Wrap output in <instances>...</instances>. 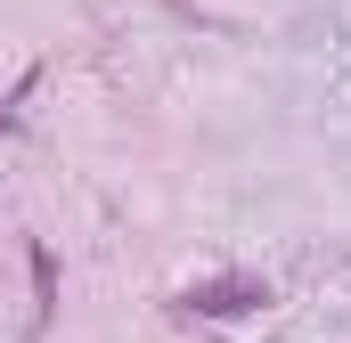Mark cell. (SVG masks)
<instances>
[{"mask_svg": "<svg viewBox=\"0 0 351 343\" xmlns=\"http://www.w3.org/2000/svg\"><path fill=\"white\" fill-rule=\"evenodd\" d=\"M262 303H269L262 278H204V286H188V294H180V311H188V319H237V311H262Z\"/></svg>", "mask_w": 351, "mask_h": 343, "instance_id": "1", "label": "cell"}, {"mask_svg": "<svg viewBox=\"0 0 351 343\" xmlns=\"http://www.w3.org/2000/svg\"><path fill=\"white\" fill-rule=\"evenodd\" d=\"M33 319H41V327L58 319V254H49V246H33Z\"/></svg>", "mask_w": 351, "mask_h": 343, "instance_id": "2", "label": "cell"}]
</instances>
